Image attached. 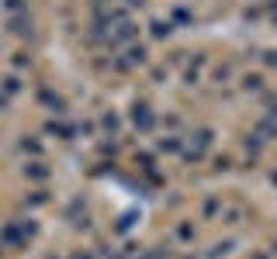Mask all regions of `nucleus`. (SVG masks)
I'll use <instances>...</instances> for the list:
<instances>
[{
  "label": "nucleus",
  "instance_id": "f257e3e1",
  "mask_svg": "<svg viewBox=\"0 0 277 259\" xmlns=\"http://www.w3.org/2000/svg\"><path fill=\"white\" fill-rule=\"evenodd\" d=\"M132 121H136L142 131L152 128V114H149V107H145V104H136V107H132Z\"/></svg>",
  "mask_w": 277,
  "mask_h": 259
},
{
  "label": "nucleus",
  "instance_id": "f03ea898",
  "mask_svg": "<svg viewBox=\"0 0 277 259\" xmlns=\"http://www.w3.org/2000/svg\"><path fill=\"white\" fill-rule=\"evenodd\" d=\"M38 97H42V104H49V107H52L56 114H63V111H66V100H63V97H56L52 90H42Z\"/></svg>",
  "mask_w": 277,
  "mask_h": 259
},
{
  "label": "nucleus",
  "instance_id": "7ed1b4c3",
  "mask_svg": "<svg viewBox=\"0 0 277 259\" xmlns=\"http://www.w3.org/2000/svg\"><path fill=\"white\" fill-rule=\"evenodd\" d=\"M243 218H246L243 207H225V211H222V221H225V225H239Z\"/></svg>",
  "mask_w": 277,
  "mask_h": 259
},
{
  "label": "nucleus",
  "instance_id": "20e7f679",
  "mask_svg": "<svg viewBox=\"0 0 277 259\" xmlns=\"http://www.w3.org/2000/svg\"><path fill=\"white\" fill-rule=\"evenodd\" d=\"M10 31H14V35H31V21H28V17H14V21H10Z\"/></svg>",
  "mask_w": 277,
  "mask_h": 259
},
{
  "label": "nucleus",
  "instance_id": "39448f33",
  "mask_svg": "<svg viewBox=\"0 0 277 259\" xmlns=\"http://www.w3.org/2000/svg\"><path fill=\"white\" fill-rule=\"evenodd\" d=\"M201 63H205V59H198V66H191V69L184 73V83H187V86H194V83L201 80Z\"/></svg>",
  "mask_w": 277,
  "mask_h": 259
},
{
  "label": "nucleus",
  "instance_id": "423d86ee",
  "mask_svg": "<svg viewBox=\"0 0 277 259\" xmlns=\"http://www.w3.org/2000/svg\"><path fill=\"white\" fill-rule=\"evenodd\" d=\"M125 63H129V66L145 63V49H142V45H132V49H129V59H125Z\"/></svg>",
  "mask_w": 277,
  "mask_h": 259
},
{
  "label": "nucleus",
  "instance_id": "0eeeda50",
  "mask_svg": "<svg viewBox=\"0 0 277 259\" xmlns=\"http://www.w3.org/2000/svg\"><path fill=\"white\" fill-rule=\"evenodd\" d=\"M28 176H35V180H45V176H49V170H45L42 163H28Z\"/></svg>",
  "mask_w": 277,
  "mask_h": 259
},
{
  "label": "nucleus",
  "instance_id": "6e6552de",
  "mask_svg": "<svg viewBox=\"0 0 277 259\" xmlns=\"http://www.w3.org/2000/svg\"><path fill=\"white\" fill-rule=\"evenodd\" d=\"M243 86H246V90H260V86H264V76H257V73H253V76H243Z\"/></svg>",
  "mask_w": 277,
  "mask_h": 259
},
{
  "label": "nucleus",
  "instance_id": "1a4fd4ad",
  "mask_svg": "<svg viewBox=\"0 0 277 259\" xmlns=\"http://www.w3.org/2000/svg\"><path fill=\"white\" fill-rule=\"evenodd\" d=\"M49 135H59V138H69V135H73V128H69V125H56V121H52V125H49Z\"/></svg>",
  "mask_w": 277,
  "mask_h": 259
},
{
  "label": "nucleus",
  "instance_id": "9d476101",
  "mask_svg": "<svg viewBox=\"0 0 277 259\" xmlns=\"http://www.w3.org/2000/svg\"><path fill=\"white\" fill-rule=\"evenodd\" d=\"M152 35H156V38L170 35V21H152Z\"/></svg>",
  "mask_w": 277,
  "mask_h": 259
},
{
  "label": "nucleus",
  "instance_id": "9b49d317",
  "mask_svg": "<svg viewBox=\"0 0 277 259\" xmlns=\"http://www.w3.org/2000/svg\"><path fill=\"white\" fill-rule=\"evenodd\" d=\"M232 253V242H222V246H215L211 249V259H218V256H229Z\"/></svg>",
  "mask_w": 277,
  "mask_h": 259
},
{
  "label": "nucleus",
  "instance_id": "f8f14e48",
  "mask_svg": "<svg viewBox=\"0 0 277 259\" xmlns=\"http://www.w3.org/2000/svg\"><path fill=\"white\" fill-rule=\"evenodd\" d=\"M159 149H166V152H177V149H180V142H177V138H163V142H159Z\"/></svg>",
  "mask_w": 277,
  "mask_h": 259
},
{
  "label": "nucleus",
  "instance_id": "ddd939ff",
  "mask_svg": "<svg viewBox=\"0 0 277 259\" xmlns=\"http://www.w3.org/2000/svg\"><path fill=\"white\" fill-rule=\"evenodd\" d=\"M229 76H232V69H229V66H222V69H218V73H215V83H225V80H229Z\"/></svg>",
  "mask_w": 277,
  "mask_h": 259
},
{
  "label": "nucleus",
  "instance_id": "4468645a",
  "mask_svg": "<svg viewBox=\"0 0 277 259\" xmlns=\"http://www.w3.org/2000/svg\"><path fill=\"white\" fill-rule=\"evenodd\" d=\"M177 235H180V239H191V235H194V228H191V225H180V228H177Z\"/></svg>",
  "mask_w": 277,
  "mask_h": 259
},
{
  "label": "nucleus",
  "instance_id": "2eb2a0df",
  "mask_svg": "<svg viewBox=\"0 0 277 259\" xmlns=\"http://www.w3.org/2000/svg\"><path fill=\"white\" fill-rule=\"evenodd\" d=\"M104 128L115 131V128H118V118H115V114H108V118H104Z\"/></svg>",
  "mask_w": 277,
  "mask_h": 259
},
{
  "label": "nucleus",
  "instance_id": "dca6fc26",
  "mask_svg": "<svg viewBox=\"0 0 277 259\" xmlns=\"http://www.w3.org/2000/svg\"><path fill=\"white\" fill-rule=\"evenodd\" d=\"M264 63H267V66H277V52H264Z\"/></svg>",
  "mask_w": 277,
  "mask_h": 259
},
{
  "label": "nucleus",
  "instance_id": "f3484780",
  "mask_svg": "<svg viewBox=\"0 0 277 259\" xmlns=\"http://www.w3.org/2000/svg\"><path fill=\"white\" fill-rule=\"evenodd\" d=\"M125 3H129V7H142L145 0H125Z\"/></svg>",
  "mask_w": 277,
  "mask_h": 259
},
{
  "label": "nucleus",
  "instance_id": "a211bd4d",
  "mask_svg": "<svg viewBox=\"0 0 277 259\" xmlns=\"http://www.w3.org/2000/svg\"><path fill=\"white\" fill-rule=\"evenodd\" d=\"M73 259H90V256H87V253H76V256H73Z\"/></svg>",
  "mask_w": 277,
  "mask_h": 259
},
{
  "label": "nucleus",
  "instance_id": "6ab92c4d",
  "mask_svg": "<svg viewBox=\"0 0 277 259\" xmlns=\"http://www.w3.org/2000/svg\"><path fill=\"white\" fill-rule=\"evenodd\" d=\"M253 259H267V256H264V253H257V256H253Z\"/></svg>",
  "mask_w": 277,
  "mask_h": 259
},
{
  "label": "nucleus",
  "instance_id": "aec40b11",
  "mask_svg": "<svg viewBox=\"0 0 277 259\" xmlns=\"http://www.w3.org/2000/svg\"><path fill=\"white\" fill-rule=\"evenodd\" d=\"M274 187H277V173H274Z\"/></svg>",
  "mask_w": 277,
  "mask_h": 259
},
{
  "label": "nucleus",
  "instance_id": "412c9836",
  "mask_svg": "<svg viewBox=\"0 0 277 259\" xmlns=\"http://www.w3.org/2000/svg\"><path fill=\"white\" fill-rule=\"evenodd\" d=\"M274 256H277V242H274Z\"/></svg>",
  "mask_w": 277,
  "mask_h": 259
},
{
  "label": "nucleus",
  "instance_id": "4be33fe9",
  "mask_svg": "<svg viewBox=\"0 0 277 259\" xmlns=\"http://www.w3.org/2000/svg\"><path fill=\"white\" fill-rule=\"evenodd\" d=\"M49 259H56V256H49Z\"/></svg>",
  "mask_w": 277,
  "mask_h": 259
}]
</instances>
